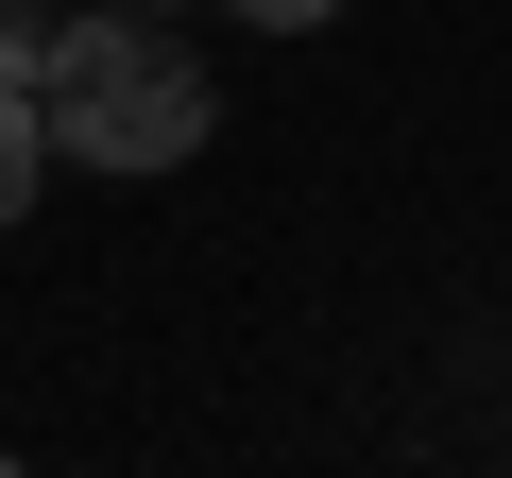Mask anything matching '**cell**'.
I'll return each mask as SVG.
<instances>
[{
  "label": "cell",
  "instance_id": "cell-1",
  "mask_svg": "<svg viewBox=\"0 0 512 478\" xmlns=\"http://www.w3.org/2000/svg\"><path fill=\"white\" fill-rule=\"evenodd\" d=\"M35 103H52V154H86V171H188L205 120H222V86L188 69V35L137 18V0H103V18H69L35 52Z\"/></svg>",
  "mask_w": 512,
  "mask_h": 478
},
{
  "label": "cell",
  "instance_id": "cell-2",
  "mask_svg": "<svg viewBox=\"0 0 512 478\" xmlns=\"http://www.w3.org/2000/svg\"><path fill=\"white\" fill-rule=\"evenodd\" d=\"M35 154H52V103H35V86H0V239L35 222Z\"/></svg>",
  "mask_w": 512,
  "mask_h": 478
},
{
  "label": "cell",
  "instance_id": "cell-3",
  "mask_svg": "<svg viewBox=\"0 0 512 478\" xmlns=\"http://www.w3.org/2000/svg\"><path fill=\"white\" fill-rule=\"evenodd\" d=\"M222 18H256V35H308V18H342V0H222Z\"/></svg>",
  "mask_w": 512,
  "mask_h": 478
},
{
  "label": "cell",
  "instance_id": "cell-4",
  "mask_svg": "<svg viewBox=\"0 0 512 478\" xmlns=\"http://www.w3.org/2000/svg\"><path fill=\"white\" fill-rule=\"evenodd\" d=\"M137 18H171V0H137Z\"/></svg>",
  "mask_w": 512,
  "mask_h": 478
},
{
  "label": "cell",
  "instance_id": "cell-5",
  "mask_svg": "<svg viewBox=\"0 0 512 478\" xmlns=\"http://www.w3.org/2000/svg\"><path fill=\"white\" fill-rule=\"evenodd\" d=\"M0 18H18V0H0Z\"/></svg>",
  "mask_w": 512,
  "mask_h": 478
}]
</instances>
